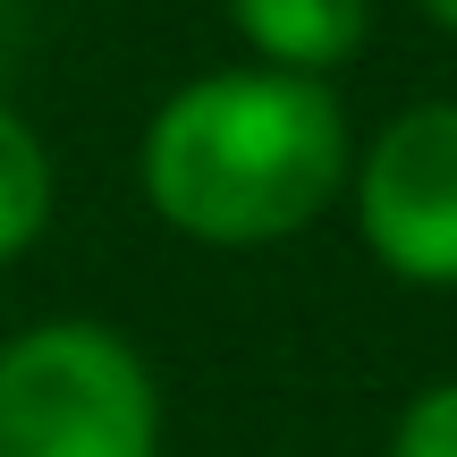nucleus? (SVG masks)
Instances as JSON below:
<instances>
[{
	"label": "nucleus",
	"mask_w": 457,
	"mask_h": 457,
	"mask_svg": "<svg viewBox=\"0 0 457 457\" xmlns=\"http://www.w3.org/2000/svg\"><path fill=\"white\" fill-rule=\"evenodd\" d=\"M347 170L356 136L330 77H288L262 60L187 77L179 94H162L136 145V187L153 220L220 254L305 237L347 195Z\"/></svg>",
	"instance_id": "1"
},
{
	"label": "nucleus",
	"mask_w": 457,
	"mask_h": 457,
	"mask_svg": "<svg viewBox=\"0 0 457 457\" xmlns=\"http://www.w3.org/2000/svg\"><path fill=\"white\" fill-rule=\"evenodd\" d=\"M0 457H162V381L119 322L51 313L0 339Z\"/></svg>",
	"instance_id": "2"
},
{
	"label": "nucleus",
	"mask_w": 457,
	"mask_h": 457,
	"mask_svg": "<svg viewBox=\"0 0 457 457\" xmlns=\"http://www.w3.org/2000/svg\"><path fill=\"white\" fill-rule=\"evenodd\" d=\"M364 254L407 288H457V102H415L347 170Z\"/></svg>",
	"instance_id": "3"
},
{
	"label": "nucleus",
	"mask_w": 457,
	"mask_h": 457,
	"mask_svg": "<svg viewBox=\"0 0 457 457\" xmlns=\"http://www.w3.org/2000/svg\"><path fill=\"white\" fill-rule=\"evenodd\" d=\"M245 60L288 68V77H330L364 51L373 34V0H228Z\"/></svg>",
	"instance_id": "4"
},
{
	"label": "nucleus",
	"mask_w": 457,
	"mask_h": 457,
	"mask_svg": "<svg viewBox=\"0 0 457 457\" xmlns=\"http://www.w3.org/2000/svg\"><path fill=\"white\" fill-rule=\"evenodd\" d=\"M51 212H60V162H51L43 128L0 94V271L43 245Z\"/></svg>",
	"instance_id": "5"
},
{
	"label": "nucleus",
	"mask_w": 457,
	"mask_h": 457,
	"mask_svg": "<svg viewBox=\"0 0 457 457\" xmlns=\"http://www.w3.org/2000/svg\"><path fill=\"white\" fill-rule=\"evenodd\" d=\"M390 457H457V381H424L390 424Z\"/></svg>",
	"instance_id": "6"
},
{
	"label": "nucleus",
	"mask_w": 457,
	"mask_h": 457,
	"mask_svg": "<svg viewBox=\"0 0 457 457\" xmlns=\"http://www.w3.org/2000/svg\"><path fill=\"white\" fill-rule=\"evenodd\" d=\"M9 60H17V0H0V77H9Z\"/></svg>",
	"instance_id": "7"
},
{
	"label": "nucleus",
	"mask_w": 457,
	"mask_h": 457,
	"mask_svg": "<svg viewBox=\"0 0 457 457\" xmlns=\"http://www.w3.org/2000/svg\"><path fill=\"white\" fill-rule=\"evenodd\" d=\"M424 17H432L441 34H457V0H424Z\"/></svg>",
	"instance_id": "8"
}]
</instances>
